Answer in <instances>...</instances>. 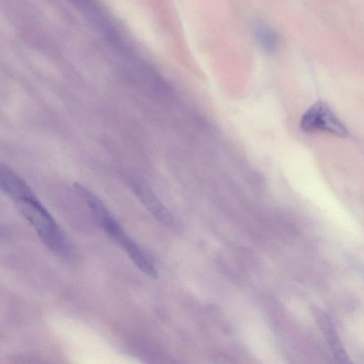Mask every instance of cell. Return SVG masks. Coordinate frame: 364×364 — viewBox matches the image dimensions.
<instances>
[{
  "label": "cell",
  "mask_w": 364,
  "mask_h": 364,
  "mask_svg": "<svg viewBox=\"0 0 364 364\" xmlns=\"http://www.w3.org/2000/svg\"><path fill=\"white\" fill-rule=\"evenodd\" d=\"M254 33L257 44L264 52L272 53L277 49L279 37L273 29L259 24L255 26Z\"/></svg>",
  "instance_id": "8992f818"
},
{
  "label": "cell",
  "mask_w": 364,
  "mask_h": 364,
  "mask_svg": "<svg viewBox=\"0 0 364 364\" xmlns=\"http://www.w3.org/2000/svg\"><path fill=\"white\" fill-rule=\"evenodd\" d=\"M301 129L308 133L324 132L339 137H346L348 132L330 107L323 102L318 101L303 114Z\"/></svg>",
  "instance_id": "7a4b0ae2"
},
{
  "label": "cell",
  "mask_w": 364,
  "mask_h": 364,
  "mask_svg": "<svg viewBox=\"0 0 364 364\" xmlns=\"http://www.w3.org/2000/svg\"><path fill=\"white\" fill-rule=\"evenodd\" d=\"M134 192L146 209L161 223L173 228L176 221L169 210L161 203L152 191L139 182H132Z\"/></svg>",
  "instance_id": "277c9868"
},
{
  "label": "cell",
  "mask_w": 364,
  "mask_h": 364,
  "mask_svg": "<svg viewBox=\"0 0 364 364\" xmlns=\"http://www.w3.org/2000/svg\"><path fill=\"white\" fill-rule=\"evenodd\" d=\"M0 184L2 191L13 200L33 195L27 184L3 164L0 168Z\"/></svg>",
  "instance_id": "5b68a950"
},
{
  "label": "cell",
  "mask_w": 364,
  "mask_h": 364,
  "mask_svg": "<svg viewBox=\"0 0 364 364\" xmlns=\"http://www.w3.org/2000/svg\"><path fill=\"white\" fill-rule=\"evenodd\" d=\"M311 311L335 359L340 363H351L341 343L334 323L328 315L320 308L314 306L311 307Z\"/></svg>",
  "instance_id": "3957f363"
},
{
  "label": "cell",
  "mask_w": 364,
  "mask_h": 364,
  "mask_svg": "<svg viewBox=\"0 0 364 364\" xmlns=\"http://www.w3.org/2000/svg\"><path fill=\"white\" fill-rule=\"evenodd\" d=\"M14 203L50 250L67 260L74 258L75 252L71 243L34 194L14 200Z\"/></svg>",
  "instance_id": "6da1fadb"
}]
</instances>
